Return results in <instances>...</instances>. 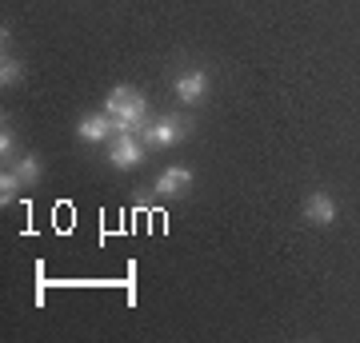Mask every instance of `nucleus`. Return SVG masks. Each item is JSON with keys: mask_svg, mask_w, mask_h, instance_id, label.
I'll list each match as a JSON object with an SVG mask.
<instances>
[{"mask_svg": "<svg viewBox=\"0 0 360 343\" xmlns=\"http://www.w3.org/2000/svg\"><path fill=\"white\" fill-rule=\"evenodd\" d=\"M20 188H25V180H20V172H8V168H4V172H0V203H13L16 196H20Z\"/></svg>", "mask_w": 360, "mask_h": 343, "instance_id": "8", "label": "nucleus"}, {"mask_svg": "<svg viewBox=\"0 0 360 343\" xmlns=\"http://www.w3.org/2000/svg\"><path fill=\"white\" fill-rule=\"evenodd\" d=\"M188 120L184 116H160V120H148V124L136 128V136H141L144 148H168V144H180L188 136Z\"/></svg>", "mask_w": 360, "mask_h": 343, "instance_id": "2", "label": "nucleus"}, {"mask_svg": "<svg viewBox=\"0 0 360 343\" xmlns=\"http://www.w3.org/2000/svg\"><path fill=\"white\" fill-rule=\"evenodd\" d=\"M13 152H16V132H13V128H4V132H0V156L8 160Z\"/></svg>", "mask_w": 360, "mask_h": 343, "instance_id": "11", "label": "nucleus"}, {"mask_svg": "<svg viewBox=\"0 0 360 343\" xmlns=\"http://www.w3.org/2000/svg\"><path fill=\"white\" fill-rule=\"evenodd\" d=\"M141 160H144L141 136H132V132H116L112 140H108V164H112L116 172H129V168H136Z\"/></svg>", "mask_w": 360, "mask_h": 343, "instance_id": "3", "label": "nucleus"}, {"mask_svg": "<svg viewBox=\"0 0 360 343\" xmlns=\"http://www.w3.org/2000/svg\"><path fill=\"white\" fill-rule=\"evenodd\" d=\"M0 84H4V88L20 84V60H8V56L0 60Z\"/></svg>", "mask_w": 360, "mask_h": 343, "instance_id": "10", "label": "nucleus"}, {"mask_svg": "<svg viewBox=\"0 0 360 343\" xmlns=\"http://www.w3.org/2000/svg\"><path fill=\"white\" fill-rule=\"evenodd\" d=\"M176 96L184 104H200L208 96V72L205 68H193V72H184L176 76Z\"/></svg>", "mask_w": 360, "mask_h": 343, "instance_id": "6", "label": "nucleus"}, {"mask_svg": "<svg viewBox=\"0 0 360 343\" xmlns=\"http://www.w3.org/2000/svg\"><path fill=\"white\" fill-rule=\"evenodd\" d=\"M188 184H193V172H188V168H165V172L156 176V191H160V196H184Z\"/></svg>", "mask_w": 360, "mask_h": 343, "instance_id": "7", "label": "nucleus"}, {"mask_svg": "<svg viewBox=\"0 0 360 343\" xmlns=\"http://www.w3.org/2000/svg\"><path fill=\"white\" fill-rule=\"evenodd\" d=\"M304 220H309V224H321V228L336 224V200L328 191H309V200H304Z\"/></svg>", "mask_w": 360, "mask_h": 343, "instance_id": "5", "label": "nucleus"}, {"mask_svg": "<svg viewBox=\"0 0 360 343\" xmlns=\"http://www.w3.org/2000/svg\"><path fill=\"white\" fill-rule=\"evenodd\" d=\"M104 112L112 116V128L116 132H132L136 136V128L148 124L153 116H148V104H144V96L136 88H129V84H116L108 96H104Z\"/></svg>", "mask_w": 360, "mask_h": 343, "instance_id": "1", "label": "nucleus"}, {"mask_svg": "<svg viewBox=\"0 0 360 343\" xmlns=\"http://www.w3.org/2000/svg\"><path fill=\"white\" fill-rule=\"evenodd\" d=\"M77 136L84 144H104V140H112L116 136V128H112V116L108 112H92V116H84L77 124Z\"/></svg>", "mask_w": 360, "mask_h": 343, "instance_id": "4", "label": "nucleus"}, {"mask_svg": "<svg viewBox=\"0 0 360 343\" xmlns=\"http://www.w3.org/2000/svg\"><path fill=\"white\" fill-rule=\"evenodd\" d=\"M16 172H20V180H25V188H28V184H37V180H40L44 168H40L37 156H20V160H16Z\"/></svg>", "mask_w": 360, "mask_h": 343, "instance_id": "9", "label": "nucleus"}]
</instances>
